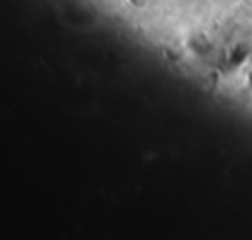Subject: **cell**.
<instances>
[{
    "mask_svg": "<svg viewBox=\"0 0 252 240\" xmlns=\"http://www.w3.org/2000/svg\"><path fill=\"white\" fill-rule=\"evenodd\" d=\"M250 2H252V0H250Z\"/></svg>",
    "mask_w": 252,
    "mask_h": 240,
    "instance_id": "obj_1",
    "label": "cell"
}]
</instances>
